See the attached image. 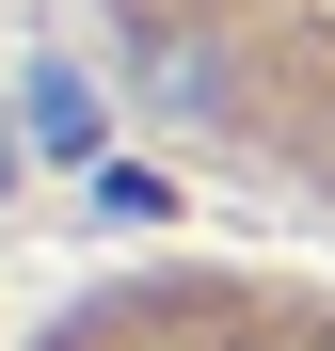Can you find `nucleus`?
<instances>
[{"mask_svg": "<svg viewBox=\"0 0 335 351\" xmlns=\"http://www.w3.org/2000/svg\"><path fill=\"white\" fill-rule=\"evenodd\" d=\"M112 32L208 160L335 223V0H112Z\"/></svg>", "mask_w": 335, "mask_h": 351, "instance_id": "f257e3e1", "label": "nucleus"}, {"mask_svg": "<svg viewBox=\"0 0 335 351\" xmlns=\"http://www.w3.org/2000/svg\"><path fill=\"white\" fill-rule=\"evenodd\" d=\"M16 351H335V287H319V271H223V256H176V271L80 287V304L32 319Z\"/></svg>", "mask_w": 335, "mask_h": 351, "instance_id": "f03ea898", "label": "nucleus"}]
</instances>
